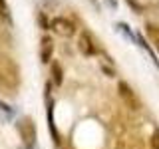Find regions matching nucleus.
I'll list each match as a JSON object with an SVG mask.
<instances>
[{"mask_svg": "<svg viewBox=\"0 0 159 149\" xmlns=\"http://www.w3.org/2000/svg\"><path fill=\"white\" fill-rule=\"evenodd\" d=\"M18 131H20V137L24 141V147H32L34 141H36V125H34L32 117H22L18 121Z\"/></svg>", "mask_w": 159, "mask_h": 149, "instance_id": "obj_1", "label": "nucleus"}, {"mask_svg": "<svg viewBox=\"0 0 159 149\" xmlns=\"http://www.w3.org/2000/svg\"><path fill=\"white\" fill-rule=\"evenodd\" d=\"M50 28L56 34H60V36H68V38L74 36V32H76L74 22H70L68 18H54L52 22H50Z\"/></svg>", "mask_w": 159, "mask_h": 149, "instance_id": "obj_2", "label": "nucleus"}, {"mask_svg": "<svg viewBox=\"0 0 159 149\" xmlns=\"http://www.w3.org/2000/svg\"><path fill=\"white\" fill-rule=\"evenodd\" d=\"M80 52L86 54V56H96L98 54V46H96V42H93L89 32H84L80 36Z\"/></svg>", "mask_w": 159, "mask_h": 149, "instance_id": "obj_3", "label": "nucleus"}, {"mask_svg": "<svg viewBox=\"0 0 159 149\" xmlns=\"http://www.w3.org/2000/svg\"><path fill=\"white\" fill-rule=\"evenodd\" d=\"M119 96L125 99V103H127L131 109H137V107H139V102H137L135 93H133V89L129 88L125 82H119Z\"/></svg>", "mask_w": 159, "mask_h": 149, "instance_id": "obj_4", "label": "nucleus"}, {"mask_svg": "<svg viewBox=\"0 0 159 149\" xmlns=\"http://www.w3.org/2000/svg\"><path fill=\"white\" fill-rule=\"evenodd\" d=\"M52 52H54V42L50 36H44L42 38V52H40V56H42V62L44 64H50V60H52Z\"/></svg>", "mask_w": 159, "mask_h": 149, "instance_id": "obj_5", "label": "nucleus"}, {"mask_svg": "<svg viewBox=\"0 0 159 149\" xmlns=\"http://www.w3.org/2000/svg\"><path fill=\"white\" fill-rule=\"evenodd\" d=\"M48 129H50V133H52V139H54V143H60V133H58V129H56V123H54V102H48Z\"/></svg>", "mask_w": 159, "mask_h": 149, "instance_id": "obj_6", "label": "nucleus"}, {"mask_svg": "<svg viewBox=\"0 0 159 149\" xmlns=\"http://www.w3.org/2000/svg\"><path fill=\"white\" fill-rule=\"evenodd\" d=\"M145 34L149 38V42L155 46V50L159 52V24H147L145 26Z\"/></svg>", "mask_w": 159, "mask_h": 149, "instance_id": "obj_7", "label": "nucleus"}, {"mask_svg": "<svg viewBox=\"0 0 159 149\" xmlns=\"http://www.w3.org/2000/svg\"><path fill=\"white\" fill-rule=\"evenodd\" d=\"M14 115H16V111H14L10 106H6L4 102H0V121L6 123V121H12Z\"/></svg>", "mask_w": 159, "mask_h": 149, "instance_id": "obj_8", "label": "nucleus"}, {"mask_svg": "<svg viewBox=\"0 0 159 149\" xmlns=\"http://www.w3.org/2000/svg\"><path fill=\"white\" fill-rule=\"evenodd\" d=\"M52 70H54V84L56 86H60V84L64 82V72H62V66H60L58 62L52 64Z\"/></svg>", "mask_w": 159, "mask_h": 149, "instance_id": "obj_9", "label": "nucleus"}, {"mask_svg": "<svg viewBox=\"0 0 159 149\" xmlns=\"http://www.w3.org/2000/svg\"><path fill=\"white\" fill-rule=\"evenodd\" d=\"M0 18L10 22V10H8V4L4 2V0H0Z\"/></svg>", "mask_w": 159, "mask_h": 149, "instance_id": "obj_10", "label": "nucleus"}, {"mask_svg": "<svg viewBox=\"0 0 159 149\" xmlns=\"http://www.w3.org/2000/svg\"><path fill=\"white\" fill-rule=\"evenodd\" d=\"M149 143H151L153 149H159V131H153V133H151V139H149Z\"/></svg>", "mask_w": 159, "mask_h": 149, "instance_id": "obj_11", "label": "nucleus"}, {"mask_svg": "<svg viewBox=\"0 0 159 149\" xmlns=\"http://www.w3.org/2000/svg\"><path fill=\"white\" fill-rule=\"evenodd\" d=\"M40 22H42L44 28H48V22H46V16H44V12H40Z\"/></svg>", "mask_w": 159, "mask_h": 149, "instance_id": "obj_12", "label": "nucleus"}, {"mask_svg": "<svg viewBox=\"0 0 159 149\" xmlns=\"http://www.w3.org/2000/svg\"><path fill=\"white\" fill-rule=\"evenodd\" d=\"M24 149H28V147H24Z\"/></svg>", "mask_w": 159, "mask_h": 149, "instance_id": "obj_13", "label": "nucleus"}]
</instances>
